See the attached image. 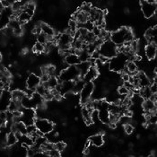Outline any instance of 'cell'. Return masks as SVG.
<instances>
[{"mask_svg":"<svg viewBox=\"0 0 157 157\" xmlns=\"http://www.w3.org/2000/svg\"><path fill=\"white\" fill-rule=\"evenodd\" d=\"M14 1H15V2H20L21 0H14Z\"/></svg>","mask_w":157,"mask_h":157,"instance_id":"f6af8a7d","label":"cell"},{"mask_svg":"<svg viewBox=\"0 0 157 157\" xmlns=\"http://www.w3.org/2000/svg\"><path fill=\"white\" fill-rule=\"evenodd\" d=\"M37 42H39V43H41V44H43V45H45L47 42H48V36L46 35V34H44L42 32L41 33H40L39 34H37Z\"/></svg>","mask_w":157,"mask_h":157,"instance_id":"4316f807","label":"cell"},{"mask_svg":"<svg viewBox=\"0 0 157 157\" xmlns=\"http://www.w3.org/2000/svg\"><path fill=\"white\" fill-rule=\"evenodd\" d=\"M23 33H24V29H23L22 26H20L19 28L13 30V35H14V36H22V35H23Z\"/></svg>","mask_w":157,"mask_h":157,"instance_id":"8d00e7d4","label":"cell"},{"mask_svg":"<svg viewBox=\"0 0 157 157\" xmlns=\"http://www.w3.org/2000/svg\"><path fill=\"white\" fill-rule=\"evenodd\" d=\"M4 9H5V7L2 6V4H1V2H0V13L3 12V10H4Z\"/></svg>","mask_w":157,"mask_h":157,"instance_id":"b9f144b4","label":"cell"},{"mask_svg":"<svg viewBox=\"0 0 157 157\" xmlns=\"http://www.w3.org/2000/svg\"><path fill=\"white\" fill-rule=\"evenodd\" d=\"M36 110L34 109H26L24 108L22 110L21 120L26 126L33 125L36 119Z\"/></svg>","mask_w":157,"mask_h":157,"instance_id":"ba28073f","label":"cell"},{"mask_svg":"<svg viewBox=\"0 0 157 157\" xmlns=\"http://www.w3.org/2000/svg\"><path fill=\"white\" fill-rule=\"evenodd\" d=\"M73 40H74V38L69 33H64L61 34L59 40H58V45H59V47L63 46V45H71Z\"/></svg>","mask_w":157,"mask_h":157,"instance_id":"e0dca14e","label":"cell"},{"mask_svg":"<svg viewBox=\"0 0 157 157\" xmlns=\"http://www.w3.org/2000/svg\"><path fill=\"white\" fill-rule=\"evenodd\" d=\"M44 49H45V45L39 43V42H36L33 48V50L36 53H42V52H44Z\"/></svg>","mask_w":157,"mask_h":157,"instance_id":"4dcf8cb0","label":"cell"},{"mask_svg":"<svg viewBox=\"0 0 157 157\" xmlns=\"http://www.w3.org/2000/svg\"><path fill=\"white\" fill-rule=\"evenodd\" d=\"M142 107L145 111H151L152 113L155 114L156 111V103L154 102L152 100L150 99H146L144 100L142 102Z\"/></svg>","mask_w":157,"mask_h":157,"instance_id":"2e32d148","label":"cell"},{"mask_svg":"<svg viewBox=\"0 0 157 157\" xmlns=\"http://www.w3.org/2000/svg\"><path fill=\"white\" fill-rule=\"evenodd\" d=\"M40 82H41V83H46L48 80V78H49V75H48V74L44 73V74H42V75L40 76Z\"/></svg>","mask_w":157,"mask_h":157,"instance_id":"f35d334b","label":"cell"},{"mask_svg":"<svg viewBox=\"0 0 157 157\" xmlns=\"http://www.w3.org/2000/svg\"><path fill=\"white\" fill-rule=\"evenodd\" d=\"M78 57H79L80 61H87L91 58V55L89 54V52L87 50H82L81 49V52L78 55Z\"/></svg>","mask_w":157,"mask_h":157,"instance_id":"f546056e","label":"cell"},{"mask_svg":"<svg viewBox=\"0 0 157 157\" xmlns=\"http://www.w3.org/2000/svg\"><path fill=\"white\" fill-rule=\"evenodd\" d=\"M68 29H69L70 31L75 32V31L77 30V23H76V21L71 19V20L69 21V23H68Z\"/></svg>","mask_w":157,"mask_h":157,"instance_id":"836d02e7","label":"cell"},{"mask_svg":"<svg viewBox=\"0 0 157 157\" xmlns=\"http://www.w3.org/2000/svg\"><path fill=\"white\" fill-rule=\"evenodd\" d=\"M76 67L78 68L79 70V73H80V75L81 77L83 78V76L85 75L86 72L89 70V68L91 67V64L90 62L87 61H81L78 65H76Z\"/></svg>","mask_w":157,"mask_h":157,"instance_id":"d6986e66","label":"cell"},{"mask_svg":"<svg viewBox=\"0 0 157 157\" xmlns=\"http://www.w3.org/2000/svg\"><path fill=\"white\" fill-rule=\"evenodd\" d=\"M149 88H150V91L152 94H156L157 93V86H156V82H153L151 85H149Z\"/></svg>","mask_w":157,"mask_h":157,"instance_id":"74e56055","label":"cell"},{"mask_svg":"<svg viewBox=\"0 0 157 157\" xmlns=\"http://www.w3.org/2000/svg\"><path fill=\"white\" fill-rule=\"evenodd\" d=\"M64 62L68 65V66H76L78 65L81 61L79 59V57L75 54H73V53H70V54H67L65 56L64 58Z\"/></svg>","mask_w":157,"mask_h":157,"instance_id":"9a60e30c","label":"cell"},{"mask_svg":"<svg viewBox=\"0 0 157 157\" xmlns=\"http://www.w3.org/2000/svg\"><path fill=\"white\" fill-rule=\"evenodd\" d=\"M58 78L62 82H64V81H75L78 78H82V77L76 66H69L61 71Z\"/></svg>","mask_w":157,"mask_h":157,"instance_id":"7a4b0ae2","label":"cell"},{"mask_svg":"<svg viewBox=\"0 0 157 157\" xmlns=\"http://www.w3.org/2000/svg\"><path fill=\"white\" fill-rule=\"evenodd\" d=\"M0 119L5 122L6 121V111H0Z\"/></svg>","mask_w":157,"mask_h":157,"instance_id":"ab89813d","label":"cell"},{"mask_svg":"<svg viewBox=\"0 0 157 157\" xmlns=\"http://www.w3.org/2000/svg\"><path fill=\"white\" fill-rule=\"evenodd\" d=\"M48 89H47L42 83H40V85H38L36 87V89H35V92H36L37 94H39L40 95H41V96L43 97L44 96V94L48 92Z\"/></svg>","mask_w":157,"mask_h":157,"instance_id":"83f0119b","label":"cell"},{"mask_svg":"<svg viewBox=\"0 0 157 157\" xmlns=\"http://www.w3.org/2000/svg\"><path fill=\"white\" fill-rule=\"evenodd\" d=\"M128 60V56L123 54V55H117L114 58L110 59L109 63V68L111 71L115 72H121L123 68L126 66L127 61Z\"/></svg>","mask_w":157,"mask_h":157,"instance_id":"3957f363","label":"cell"},{"mask_svg":"<svg viewBox=\"0 0 157 157\" xmlns=\"http://www.w3.org/2000/svg\"><path fill=\"white\" fill-rule=\"evenodd\" d=\"M43 85L48 89V90H51V89H55L56 86L59 85V81H58V77L57 76H49L48 80L46 83H42Z\"/></svg>","mask_w":157,"mask_h":157,"instance_id":"7402d4cb","label":"cell"},{"mask_svg":"<svg viewBox=\"0 0 157 157\" xmlns=\"http://www.w3.org/2000/svg\"><path fill=\"white\" fill-rule=\"evenodd\" d=\"M126 68L128 69V71L129 74H136V73H137V69H138V67H137V65L134 62L133 60H128L127 61V63H126Z\"/></svg>","mask_w":157,"mask_h":157,"instance_id":"cb8c5ba5","label":"cell"},{"mask_svg":"<svg viewBox=\"0 0 157 157\" xmlns=\"http://www.w3.org/2000/svg\"><path fill=\"white\" fill-rule=\"evenodd\" d=\"M128 89L124 86V85H121L119 88H118V94H120V96H127L128 94Z\"/></svg>","mask_w":157,"mask_h":157,"instance_id":"1f68e13d","label":"cell"},{"mask_svg":"<svg viewBox=\"0 0 157 157\" xmlns=\"http://www.w3.org/2000/svg\"><path fill=\"white\" fill-rule=\"evenodd\" d=\"M85 82L84 81L83 78H78L77 80L74 81V86H73L72 93L75 94H80L81 90L83 89L84 85H85Z\"/></svg>","mask_w":157,"mask_h":157,"instance_id":"44dd1931","label":"cell"},{"mask_svg":"<svg viewBox=\"0 0 157 157\" xmlns=\"http://www.w3.org/2000/svg\"><path fill=\"white\" fill-rule=\"evenodd\" d=\"M145 54L150 60H154L156 57V43H148L145 47Z\"/></svg>","mask_w":157,"mask_h":157,"instance_id":"8fae6325","label":"cell"},{"mask_svg":"<svg viewBox=\"0 0 157 157\" xmlns=\"http://www.w3.org/2000/svg\"><path fill=\"white\" fill-rule=\"evenodd\" d=\"M95 85L94 84V82H86L83 87V89L81 90L80 94H79V99H80V102L85 105V103L91 100V97L93 94V92L94 90Z\"/></svg>","mask_w":157,"mask_h":157,"instance_id":"5b68a950","label":"cell"},{"mask_svg":"<svg viewBox=\"0 0 157 157\" xmlns=\"http://www.w3.org/2000/svg\"><path fill=\"white\" fill-rule=\"evenodd\" d=\"M0 2H1V4H2V6L5 7V8H7V7H9V6H10V4L7 2V0H0Z\"/></svg>","mask_w":157,"mask_h":157,"instance_id":"60d3db41","label":"cell"},{"mask_svg":"<svg viewBox=\"0 0 157 157\" xmlns=\"http://www.w3.org/2000/svg\"><path fill=\"white\" fill-rule=\"evenodd\" d=\"M81 114H82V117L84 119V121H85V124L87 126H90V125L94 124L92 117H91V112L89 111V109H87L85 106H83V108L81 109Z\"/></svg>","mask_w":157,"mask_h":157,"instance_id":"ffe728a7","label":"cell"},{"mask_svg":"<svg viewBox=\"0 0 157 157\" xmlns=\"http://www.w3.org/2000/svg\"><path fill=\"white\" fill-rule=\"evenodd\" d=\"M40 28H41V32L46 34L48 38H52L56 34L55 30L48 24H45V23H40Z\"/></svg>","mask_w":157,"mask_h":157,"instance_id":"ac0fdd59","label":"cell"},{"mask_svg":"<svg viewBox=\"0 0 157 157\" xmlns=\"http://www.w3.org/2000/svg\"><path fill=\"white\" fill-rule=\"evenodd\" d=\"M91 8H92V7H91V4H89V3H85V4L82 6V7H81V11L89 13Z\"/></svg>","mask_w":157,"mask_h":157,"instance_id":"e575fe53","label":"cell"},{"mask_svg":"<svg viewBox=\"0 0 157 157\" xmlns=\"http://www.w3.org/2000/svg\"><path fill=\"white\" fill-rule=\"evenodd\" d=\"M2 59H3V56H2V54L0 53V62L2 61Z\"/></svg>","mask_w":157,"mask_h":157,"instance_id":"ee69618b","label":"cell"},{"mask_svg":"<svg viewBox=\"0 0 157 157\" xmlns=\"http://www.w3.org/2000/svg\"><path fill=\"white\" fill-rule=\"evenodd\" d=\"M18 142V139L16 138L15 135L13 132H9V133L6 135V145L7 147H11L13 146L16 143Z\"/></svg>","mask_w":157,"mask_h":157,"instance_id":"603a6c76","label":"cell"},{"mask_svg":"<svg viewBox=\"0 0 157 157\" xmlns=\"http://www.w3.org/2000/svg\"><path fill=\"white\" fill-rule=\"evenodd\" d=\"M40 83H41V82H40V76H38V75H35L34 73L29 74L28 76H27V79H26V81H25L26 87H27L28 89H31V90H33V91H35L36 87L40 85Z\"/></svg>","mask_w":157,"mask_h":157,"instance_id":"9c48e42d","label":"cell"},{"mask_svg":"<svg viewBox=\"0 0 157 157\" xmlns=\"http://www.w3.org/2000/svg\"><path fill=\"white\" fill-rule=\"evenodd\" d=\"M124 131L127 135H130V134L133 133L134 131V126L130 123H128V124H125L124 125Z\"/></svg>","mask_w":157,"mask_h":157,"instance_id":"d6a6232c","label":"cell"},{"mask_svg":"<svg viewBox=\"0 0 157 157\" xmlns=\"http://www.w3.org/2000/svg\"><path fill=\"white\" fill-rule=\"evenodd\" d=\"M99 75V71L95 67H91L89 70L86 72L85 75L83 76V79L85 83L86 82H94Z\"/></svg>","mask_w":157,"mask_h":157,"instance_id":"7c38bea8","label":"cell"},{"mask_svg":"<svg viewBox=\"0 0 157 157\" xmlns=\"http://www.w3.org/2000/svg\"><path fill=\"white\" fill-rule=\"evenodd\" d=\"M88 140H89L91 145H94L95 147H101V146H102L103 144H104V142H105L104 136H103V135L101 133L95 134V135L90 136Z\"/></svg>","mask_w":157,"mask_h":157,"instance_id":"30bf717a","label":"cell"},{"mask_svg":"<svg viewBox=\"0 0 157 157\" xmlns=\"http://www.w3.org/2000/svg\"><path fill=\"white\" fill-rule=\"evenodd\" d=\"M156 26L151 27L146 30L145 33V39L148 41V43H156Z\"/></svg>","mask_w":157,"mask_h":157,"instance_id":"5bb4252c","label":"cell"},{"mask_svg":"<svg viewBox=\"0 0 157 157\" xmlns=\"http://www.w3.org/2000/svg\"><path fill=\"white\" fill-rule=\"evenodd\" d=\"M34 125L37 129L41 131L44 135H47L49 132L53 131L54 129V123L44 118H36L34 121Z\"/></svg>","mask_w":157,"mask_h":157,"instance_id":"277c9868","label":"cell"},{"mask_svg":"<svg viewBox=\"0 0 157 157\" xmlns=\"http://www.w3.org/2000/svg\"><path fill=\"white\" fill-rule=\"evenodd\" d=\"M97 49H98L101 56H103L109 59L114 58L115 56H117L119 54L117 45L115 43H113L110 40H104Z\"/></svg>","mask_w":157,"mask_h":157,"instance_id":"6da1fadb","label":"cell"},{"mask_svg":"<svg viewBox=\"0 0 157 157\" xmlns=\"http://www.w3.org/2000/svg\"><path fill=\"white\" fill-rule=\"evenodd\" d=\"M25 96V93L21 90H14L11 94V100L13 101H21Z\"/></svg>","mask_w":157,"mask_h":157,"instance_id":"d4e9b609","label":"cell"},{"mask_svg":"<svg viewBox=\"0 0 157 157\" xmlns=\"http://www.w3.org/2000/svg\"><path fill=\"white\" fill-rule=\"evenodd\" d=\"M66 147H67V145H66V143L63 142V141H58V142H55V143H54V148L57 149V150H58L59 152H60V153H62V152L66 149Z\"/></svg>","mask_w":157,"mask_h":157,"instance_id":"f1b7e54d","label":"cell"},{"mask_svg":"<svg viewBox=\"0 0 157 157\" xmlns=\"http://www.w3.org/2000/svg\"><path fill=\"white\" fill-rule=\"evenodd\" d=\"M136 75L138 77L139 80V87H145V86H149L151 85V80L149 78V76L146 75V73L144 71H137Z\"/></svg>","mask_w":157,"mask_h":157,"instance_id":"4fadbf2b","label":"cell"},{"mask_svg":"<svg viewBox=\"0 0 157 157\" xmlns=\"http://www.w3.org/2000/svg\"><path fill=\"white\" fill-rule=\"evenodd\" d=\"M5 123H6V122H5V121H2V120H1V119H0V125H2V124H5Z\"/></svg>","mask_w":157,"mask_h":157,"instance_id":"7bdbcfd3","label":"cell"},{"mask_svg":"<svg viewBox=\"0 0 157 157\" xmlns=\"http://www.w3.org/2000/svg\"><path fill=\"white\" fill-rule=\"evenodd\" d=\"M128 27H121L110 33V40L117 46H122L125 42V34L128 31Z\"/></svg>","mask_w":157,"mask_h":157,"instance_id":"52a82bcc","label":"cell"},{"mask_svg":"<svg viewBox=\"0 0 157 157\" xmlns=\"http://www.w3.org/2000/svg\"><path fill=\"white\" fill-rule=\"evenodd\" d=\"M24 6H25L26 8L30 9V10H33V11H35V7H36L35 3L33 2V1H30V2L26 3V4L24 5Z\"/></svg>","mask_w":157,"mask_h":157,"instance_id":"d590c367","label":"cell"},{"mask_svg":"<svg viewBox=\"0 0 157 157\" xmlns=\"http://www.w3.org/2000/svg\"><path fill=\"white\" fill-rule=\"evenodd\" d=\"M15 125V128H16V131L22 133L23 135H26L27 134V130H26V125L24 124L23 121H19L17 123H14Z\"/></svg>","mask_w":157,"mask_h":157,"instance_id":"484cf974","label":"cell"},{"mask_svg":"<svg viewBox=\"0 0 157 157\" xmlns=\"http://www.w3.org/2000/svg\"><path fill=\"white\" fill-rule=\"evenodd\" d=\"M140 7L145 18L149 19L155 15L156 13L155 3H150L146 0H140Z\"/></svg>","mask_w":157,"mask_h":157,"instance_id":"8992f818","label":"cell"}]
</instances>
